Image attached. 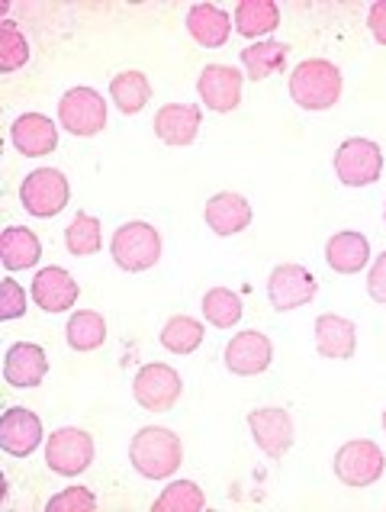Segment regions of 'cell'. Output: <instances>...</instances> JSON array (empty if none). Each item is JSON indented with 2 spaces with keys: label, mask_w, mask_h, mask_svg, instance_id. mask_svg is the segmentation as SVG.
Masks as SVG:
<instances>
[{
  "label": "cell",
  "mask_w": 386,
  "mask_h": 512,
  "mask_svg": "<svg viewBox=\"0 0 386 512\" xmlns=\"http://www.w3.org/2000/svg\"><path fill=\"white\" fill-rule=\"evenodd\" d=\"M184 461V445L171 429L145 426L129 442V464L145 480H168Z\"/></svg>",
  "instance_id": "cell-1"
},
{
  "label": "cell",
  "mask_w": 386,
  "mask_h": 512,
  "mask_svg": "<svg viewBox=\"0 0 386 512\" xmlns=\"http://www.w3.org/2000/svg\"><path fill=\"white\" fill-rule=\"evenodd\" d=\"M290 97L303 110H332L341 97V71L325 58H306L290 75Z\"/></svg>",
  "instance_id": "cell-2"
},
{
  "label": "cell",
  "mask_w": 386,
  "mask_h": 512,
  "mask_svg": "<svg viewBox=\"0 0 386 512\" xmlns=\"http://www.w3.org/2000/svg\"><path fill=\"white\" fill-rule=\"evenodd\" d=\"M110 255L129 274L155 268L161 258V232L152 223H142V219L123 223L110 239Z\"/></svg>",
  "instance_id": "cell-3"
},
{
  "label": "cell",
  "mask_w": 386,
  "mask_h": 512,
  "mask_svg": "<svg viewBox=\"0 0 386 512\" xmlns=\"http://www.w3.org/2000/svg\"><path fill=\"white\" fill-rule=\"evenodd\" d=\"M386 471V455L370 438H351L335 451V477L351 490L377 484Z\"/></svg>",
  "instance_id": "cell-4"
},
{
  "label": "cell",
  "mask_w": 386,
  "mask_h": 512,
  "mask_svg": "<svg viewBox=\"0 0 386 512\" xmlns=\"http://www.w3.org/2000/svg\"><path fill=\"white\" fill-rule=\"evenodd\" d=\"M181 393H184V380L171 364L161 361L142 364L136 377H132V397L148 413H171L177 400H181Z\"/></svg>",
  "instance_id": "cell-5"
},
{
  "label": "cell",
  "mask_w": 386,
  "mask_h": 512,
  "mask_svg": "<svg viewBox=\"0 0 386 512\" xmlns=\"http://www.w3.org/2000/svg\"><path fill=\"white\" fill-rule=\"evenodd\" d=\"M58 123H62L65 133L81 136V139L103 133V126H107L103 94H97L94 87H71V91L58 100Z\"/></svg>",
  "instance_id": "cell-6"
},
{
  "label": "cell",
  "mask_w": 386,
  "mask_h": 512,
  "mask_svg": "<svg viewBox=\"0 0 386 512\" xmlns=\"http://www.w3.org/2000/svg\"><path fill=\"white\" fill-rule=\"evenodd\" d=\"M20 200L29 216L52 219L62 213L71 200L68 178L58 168H36L33 174H26V181L20 187Z\"/></svg>",
  "instance_id": "cell-7"
},
{
  "label": "cell",
  "mask_w": 386,
  "mask_h": 512,
  "mask_svg": "<svg viewBox=\"0 0 386 512\" xmlns=\"http://www.w3.org/2000/svg\"><path fill=\"white\" fill-rule=\"evenodd\" d=\"M335 174L345 187L377 184L383 174V149L370 139H345L335 152Z\"/></svg>",
  "instance_id": "cell-8"
},
{
  "label": "cell",
  "mask_w": 386,
  "mask_h": 512,
  "mask_svg": "<svg viewBox=\"0 0 386 512\" xmlns=\"http://www.w3.org/2000/svg\"><path fill=\"white\" fill-rule=\"evenodd\" d=\"M46 464L62 477H78L94 464V438L84 429H55L46 438Z\"/></svg>",
  "instance_id": "cell-9"
},
{
  "label": "cell",
  "mask_w": 386,
  "mask_h": 512,
  "mask_svg": "<svg viewBox=\"0 0 386 512\" xmlns=\"http://www.w3.org/2000/svg\"><path fill=\"white\" fill-rule=\"evenodd\" d=\"M248 429L255 445L271 461H280L293 448L296 429H293V416L284 406H261L255 413H248Z\"/></svg>",
  "instance_id": "cell-10"
},
{
  "label": "cell",
  "mask_w": 386,
  "mask_h": 512,
  "mask_svg": "<svg viewBox=\"0 0 386 512\" xmlns=\"http://www.w3.org/2000/svg\"><path fill=\"white\" fill-rule=\"evenodd\" d=\"M316 290L319 284L313 271L303 265H277L271 277H267V300H271V306L280 313L300 310V306L313 303Z\"/></svg>",
  "instance_id": "cell-11"
},
{
  "label": "cell",
  "mask_w": 386,
  "mask_h": 512,
  "mask_svg": "<svg viewBox=\"0 0 386 512\" xmlns=\"http://www.w3.org/2000/svg\"><path fill=\"white\" fill-rule=\"evenodd\" d=\"M274 345L264 332L245 329L239 335H232V342L226 345V368L235 377H258L271 368Z\"/></svg>",
  "instance_id": "cell-12"
},
{
  "label": "cell",
  "mask_w": 386,
  "mask_h": 512,
  "mask_svg": "<svg viewBox=\"0 0 386 512\" xmlns=\"http://www.w3.org/2000/svg\"><path fill=\"white\" fill-rule=\"evenodd\" d=\"M242 71L232 65H206L200 71L197 91L206 110L213 113H232L242 104Z\"/></svg>",
  "instance_id": "cell-13"
},
{
  "label": "cell",
  "mask_w": 386,
  "mask_h": 512,
  "mask_svg": "<svg viewBox=\"0 0 386 512\" xmlns=\"http://www.w3.org/2000/svg\"><path fill=\"white\" fill-rule=\"evenodd\" d=\"M42 445V419L26 406H13L0 419V448L13 458H29Z\"/></svg>",
  "instance_id": "cell-14"
},
{
  "label": "cell",
  "mask_w": 386,
  "mask_h": 512,
  "mask_svg": "<svg viewBox=\"0 0 386 512\" xmlns=\"http://www.w3.org/2000/svg\"><path fill=\"white\" fill-rule=\"evenodd\" d=\"M33 303L39 306V310H46V313H65L71 310L74 303H78L81 297V287L78 281L65 271V268H42L36 277H33Z\"/></svg>",
  "instance_id": "cell-15"
},
{
  "label": "cell",
  "mask_w": 386,
  "mask_h": 512,
  "mask_svg": "<svg viewBox=\"0 0 386 512\" xmlns=\"http://www.w3.org/2000/svg\"><path fill=\"white\" fill-rule=\"evenodd\" d=\"M10 142L17 145V152L26 158L52 155L58 145V126L46 113H23L10 126Z\"/></svg>",
  "instance_id": "cell-16"
},
{
  "label": "cell",
  "mask_w": 386,
  "mask_h": 512,
  "mask_svg": "<svg viewBox=\"0 0 386 512\" xmlns=\"http://www.w3.org/2000/svg\"><path fill=\"white\" fill-rule=\"evenodd\" d=\"M49 374V358L42 345L36 342H17L10 345L7 351V361H4V377L10 387L17 390H33L42 384V377Z\"/></svg>",
  "instance_id": "cell-17"
},
{
  "label": "cell",
  "mask_w": 386,
  "mask_h": 512,
  "mask_svg": "<svg viewBox=\"0 0 386 512\" xmlns=\"http://www.w3.org/2000/svg\"><path fill=\"white\" fill-rule=\"evenodd\" d=\"M203 219L216 236H239L251 226V203L235 190H222V194L206 200Z\"/></svg>",
  "instance_id": "cell-18"
},
{
  "label": "cell",
  "mask_w": 386,
  "mask_h": 512,
  "mask_svg": "<svg viewBox=\"0 0 386 512\" xmlns=\"http://www.w3.org/2000/svg\"><path fill=\"white\" fill-rule=\"evenodd\" d=\"M203 123V110L197 104H165L155 113V136L181 149V145H190L200 133Z\"/></svg>",
  "instance_id": "cell-19"
},
{
  "label": "cell",
  "mask_w": 386,
  "mask_h": 512,
  "mask_svg": "<svg viewBox=\"0 0 386 512\" xmlns=\"http://www.w3.org/2000/svg\"><path fill=\"white\" fill-rule=\"evenodd\" d=\"M316 351L332 361H351L358 351V326L345 316L325 313L316 319Z\"/></svg>",
  "instance_id": "cell-20"
},
{
  "label": "cell",
  "mask_w": 386,
  "mask_h": 512,
  "mask_svg": "<svg viewBox=\"0 0 386 512\" xmlns=\"http://www.w3.org/2000/svg\"><path fill=\"white\" fill-rule=\"evenodd\" d=\"M187 33L203 49L226 46L232 36V17L216 4H193L187 10Z\"/></svg>",
  "instance_id": "cell-21"
},
{
  "label": "cell",
  "mask_w": 386,
  "mask_h": 512,
  "mask_svg": "<svg viewBox=\"0 0 386 512\" xmlns=\"http://www.w3.org/2000/svg\"><path fill=\"white\" fill-rule=\"evenodd\" d=\"M325 261L329 268L338 274H358L367 268L370 261V242L361 232H335V236L325 242Z\"/></svg>",
  "instance_id": "cell-22"
},
{
  "label": "cell",
  "mask_w": 386,
  "mask_h": 512,
  "mask_svg": "<svg viewBox=\"0 0 386 512\" xmlns=\"http://www.w3.org/2000/svg\"><path fill=\"white\" fill-rule=\"evenodd\" d=\"M0 258H4L7 271H26L39 265L42 258V242L33 229L26 226H7L0 236Z\"/></svg>",
  "instance_id": "cell-23"
},
{
  "label": "cell",
  "mask_w": 386,
  "mask_h": 512,
  "mask_svg": "<svg viewBox=\"0 0 386 512\" xmlns=\"http://www.w3.org/2000/svg\"><path fill=\"white\" fill-rule=\"evenodd\" d=\"M110 100H113L120 113L136 116V113L145 110L148 100H152V81H148L136 68L120 71V75L110 81Z\"/></svg>",
  "instance_id": "cell-24"
},
{
  "label": "cell",
  "mask_w": 386,
  "mask_h": 512,
  "mask_svg": "<svg viewBox=\"0 0 386 512\" xmlns=\"http://www.w3.org/2000/svg\"><path fill=\"white\" fill-rule=\"evenodd\" d=\"M277 26H280V7L274 0H242L235 7V29L245 39L261 42V36H271Z\"/></svg>",
  "instance_id": "cell-25"
},
{
  "label": "cell",
  "mask_w": 386,
  "mask_h": 512,
  "mask_svg": "<svg viewBox=\"0 0 386 512\" xmlns=\"http://www.w3.org/2000/svg\"><path fill=\"white\" fill-rule=\"evenodd\" d=\"M287 55H290L287 42L261 39V42H255V46L242 49V65H245L251 81H264V78L277 75V71L287 65Z\"/></svg>",
  "instance_id": "cell-26"
},
{
  "label": "cell",
  "mask_w": 386,
  "mask_h": 512,
  "mask_svg": "<svg viewBox=\"0 0 386 512\" xmlns=\"http://www.w3.org/2000/svg\"><path fill=\"white\" fill-rule=\"evenodd\" d=\"M65 335L74 351H97L107 342V319L94 310H78V313H71Z\"/></svg>",
  "instance_id": "cell-27"
},
{
  "label": "cell",
  "mask_w": 386,
  "mask_h": 512,
  "mask_svg": "<svg viewBox=\"0 0 386 512\" xmlns=\"http://www.w3.org/2000/svg\"><path fill=\"white\" fill-rule=\"evenodd\" d=\"M242 297L235 294V290L229 287H213V290H206V297H203V316H206V323L216 326V329H232V326H239V319H242Z\"/></svg>",
  "instance_id": "cell-28"
},
{
  "label": "cell",
  "mask_w": 386,
  "mask_h": 512,
  "mask_svg": "<svg viewBox=\"0 0 386 512\" xmlns=\"http://www.w3.org/2000/svg\"><path fill=\"white\" fill-rule=\"evenodd\" d=\"M158 339L171 355H193L203 345V323L193 316H171Z\"/></svg>",
  "instance_id": "cell-29"
},
{
  "label": "cell",
  "mask_w": 386,
  "mask_h": 512,
  "mask_svg": "<svg viewBox=\"0 0 386 512\" xmlns=\"http://www.w3.org/2000/svg\"><path fill=\"white\" fill-rule=\"evenodd\" d=\"M65 245L74 258H91L103 248V236H100V219L91 213H78L71 219V226L65 229Z\"/></svg>",
  "instance_id": "cell-30"
},
{
  "label": "cell",
  "mask_w": 386,
  "mask_h": 512,
  "mask_svg": "<svg viewBox=\"0 0 386 512\" xmlns=\"http://www.w3.org/2000/svg\"><path fill=\"white\" fill-rule=\"evenodd\" d=\"M152 509L155 512H200V509H206V496L193 480H174V484L161 490Z\"/></svg>",
  "instance_id": "cell-31"
},
{
  "label": "cell",
  "mask_w": 386,
  "mask_h": 512,
  "mask_svg": "<svg viewBox=\"0 0 386 512\" xmlns=\"http://www.w3.org/2000/svg\"><path fill=\"white\" fill-rule=\"evenodd\" d=\"M29 62V42L26 36L20 33L17 23L4 20L0 23V71L10 75V71H17Z\"/></svg>",
  "instance_id": "cell-32"
},
{
  "label": "cell",
  "mask_w": 386,
  "mask_h": 512,
  "mask_svg": "<svg viewBox=\"0 0 386 512\" xmlns=\"http://www.w3.org/2000/svg\"><path fill=\"white\" fill-rule=\"evenodd\" d=\"M49 512H94L97 509V496L87 487H65L62 493H55L46 503Z\"/></svg>",
  "instance_id": "cell-33"
},
{
  "label": "cell",
  "mask_w": 386,
  "mask_h": 512,
  "mask_svg": "<svg viewBox=\"0 0 386 512\" xmlns=\"http://www.w3.org/2000/svg\"><path fill=\"white\" fill-rule=\"evenodd\" d=\"M23 313H26V290L13 277H4L0 281V319H17Z\"/></svg>",
  "instance_id": "cell-34"
},
{
  "label": "cell",
  "mask_w": 386,
  "mask_h": 512,
  "mask_svg": "<svg viewBox=\"0 0 386 512\" xmlns=\"http://www.w3.org/2000/svg\"><path fill=\"white\" fill-rule=\"evenodd\" d=\"M367 294L374 297L377 303H386V252L370 265L367 274Z\"/></svg>",
  "instance_id": "cell-35"
},
{
  "label": "cell",
  "mask_w": 386,
  "mask_h": 512,
  "mask_svg": "<svg viewBox=\"0 0 386 512\" xmlns=\"http://www.w3.org/2000/svg\"><path fill=\"white\" fill-rule=\"evenodd\" d=\"M367 29H370V36L380 42V46H386V0H377V4L370 7Z\"/></svg>",
  "instance_id": "cell-36"
},
{
  "label": "cell",
  "mask_w": 386,
  "mask_h": 512,
  "mask_svg": "<svg viewBox=\"0 0 386 512\" xmlns=\"http://www.w3.org/2000/svg\"><path fill=\"white\" fill-rule=\"evenodd\" d=\"M383 432H386V413H383Z\"/></svg>",
  "instance_id": "cell-37"
},
{
  "label": "cell",
  "mask_w": 386,
  "mask_h": 512,
  "mask_svg": "<svg viewBox=\"0 0 386 512\" xmlns=\"http://www.w3.org/2000/svg\"><path fill=\"white\" fill-rule=\"evenodd\" d=\"M383 219H386V207H383Z\"/></svg>",
  "instance_id": "cell-38"
}]
</instances>
